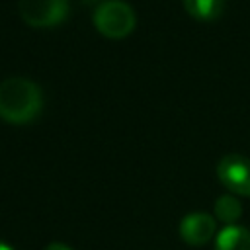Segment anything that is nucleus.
<instances>
[{"mask_svg":"<svg viewBox=\"0 0 250 250\" xmlns=\"http://www.w3.org/2000/svg\"><path fill=\"white\" fill-rule=\"evenodd\" d=\"M43 107L41 88L23 76H10L0 82V117L12 125L33 121Z\"/></svg>","mask_w":250,"mask_h":250,"instance_id":"f257e3e1","label":"nucleus"},{"mask_svg":"<svg viewBox=\"0 0 250 250\" xmlns=\"http://www.w3.org/2000/svg\"><path fill=\"white\" fill-rule=\"evenodd\" d=\"M135 10L123 0H104L94 12L96 29L109 39H123L135 29Z\"/></svg>","mask_w":250,"mask_h":250,"instance_id":"f03ea898","label":"nucleus"},{"mask_svg":"<svg viewBox=\"0 0 250 250\" xmlns=\"http://www.w3.org/2000/svg\"><path fill=\"white\" fill-rule=\"evenodd\" d=\"M21 20L31 27H55L68 16V0H20Z\"/></svg>","mask_w":250,"mask_h":250,"instance_id":"7ed1b4c3","label":"nucleus"},{"mask_svg":"<svg viewBox=\"0 0 250 250\" xmlns=\"http://www.w3.org/2000/svg\"><path fill=\"white\" fill-rule=\"evenodd\" d=\"M217 178L232 195L250 197V158L225 154L217 164Z\"/></svg>","mask_w":250,"mask_h":250,"instance_id":"20e7f679","label":"nucleus"},{"mask_svg":"<svg viewBox=\"0 0 250 250\" xmlns=\"http://www.w3.org/2000/svg\"><path fill=\"white\" fill-rule=\"evenodd\" d=\"M217 230V221L215 217H211L205 211H193L188 213L178 227V232L182 236V240L189 246H203L207 244Z\"/></svg>","mask_w":250,"mask_h":250,"instance_id":"39448f33","label":"nucleus"},{"mask_svg":"<svg viewBox=\"0 0 250 250\" xmlns=\"http://www.w3.org/2000/svg\"><path fill=\"white\" fill-rule=\"evenodd\" d=\"M215 250H250V230L242 225H227L215 236Z\"/></svg>","mask_w":250,"mask_h":250,"instance_id":"423d86ee","label":"nucleus"},{"mask_svg":"<svg viewBox=\"0 0 250 250\" xmlns=\"http://www.w3.org/2000/svg\"><path fill=\"white\" fill-rule=\"evenodd\" d=\"M213 213H215V219H219L221 223H225V227L227 225H236V221L242 215V205H240V201H238L236 195L225 193V195L217 197L215 207H213Z\"/></svg>","mask_w":250,"mask_h":250,"instance_id":"0eeeda50","label":"nucleus"},{"mask_svg":"<svg viewBox=\"0 0 250 250\" xmlns=\"http://www.w3.org/2000/svg\"><path fill=\"white\" fill-rule=\"evenodd\" d=\"M186 12L195 20H215L223 12V0H184Z\"/></svg>","mask_w":250,"mask_h":250,"instance_id":"6e6552de","label":"nucleus"},{"mask_svg":"<svg viewBox=\"0 0 250 250\" xmlns=\"http://www.w3.org/2000/svg\"><path fill=\"white\" fill-rule=\"evenodd\" d=\"M43 250H72V248L66 246L64 242H51V244H47Z\"/></svg>","mask_w":250,"mask_h":250,"instance_id":"1a4fd4ad","label":"nucleus"},{"mask_svg":"<svg viewBox=\"0 0 250 250\" xmlns=\"http://www.w3.org/2000/svg\"><path fill=\"white\" fill-rule=\"evenodd\" d=\"M0 250H14V248H12V246H10L8 242H4V240H0Z\"/></svg>","mask_w":250,"mask_h":250,"instance_id":"9d476101","label":"nucleus"},{"mask_svg":"<svg viewBox=\"0 0 250 250\" xmlns=\"http://www.w3.org/2000/svg\"><path fill=\"white\" fill-rule=\"evenodd\" d=\"M82 4H96V2H100V0H80Z\"/></svg>","mask_w":250,"mask_h":250,"instance_id":"9b49d317","label":"nucleus"}]
</instances>
